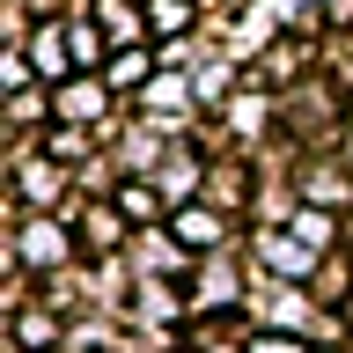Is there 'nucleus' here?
Instances as JSON below:
<instances>
[{
	"instance_id": "1",
	"label": "nucleus",
	"mask_w": 353,
	"mask_h": 353,
	"mask_svg": "<svg viewBox=\"0 0 353 353\" xmlns=\"http://www.w3.org/2000/svg\"><path fill=\"white\" fill-rule=\"evenodd\" d=\"M258 353H294V346H272V339H265V346H258Z\"/></svg>"
}]
</instances>
